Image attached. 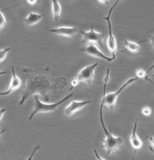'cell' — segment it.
<instances>
[{"label": "cell", "mask_w": 154, "mask_h": 160, "mask_svg": "<svg viewBox=\"0 0 154 160\" xmlns=\"http://www.w3.org/2000/svg\"><path fill=\"white\" fill-rule=\"evenodd\" d=\"M103 102H101L100 108V123L102 125L103 130H104V134H105V139L103 140L102 147L105 149L106 153L108 155H110L112 153L118 150L122 144H123V139L119 136H114L112 134L111 131L109 132L106 129L105 124L104 121V117H103Z\"/></svg>", "instance_id": "cell-1"}, {"label": "cell", "mask_w": 154, "mask_h": 160, "mask_svg": "<svg viewBox=\"0 0 154 160\" xmlns=\"http://www.w3.org/2000/svg\"><path fill=\"white\" fill-rule=\"evenodd\" d=\"M109 71H110V69L108 68L106 72V76H105V77H104V96H103L102 101H101V102H103V105H105L110 111H113L114 107H115V105H116L117 102V99H118V96H119V94H120L127 86H128L130 84H132L133 82L137 81V77H133V78L128 79L126 82L123 83V85L121 86L120 88H119L117 91H115V92H112V93L105 94L107 84H108V82H109Z\"/></svg>", "instance_id": "cell-2"}, {"label": "cell", "mask_w": 154, "mask_h": 160, "mask_svg": "<svg viewBox=\"0 0 154 160\" xmlns=\"http://www.w3.org/2000/svg\"><path fill=\"white\" fill-rule=\"evenodd\" d=\"M73 96V94H70L61 100H59L58 102L52 103V104H45L42 103L39 99V96L36 94L34 96V110L31 114V115L29 116V120H32V118L34 117V115L39 113H48V112H53L56 110H57V108L59 107V105H61L62 103H64L66 100H69Z\"/></svg>", "instance_id": "cell-3"}, {"label": "cell", "mask_w": 154, "mask_h": 160, "mask_svg": "<svg viewBox=\"0 0 154 160\" xmlns=\"http://www.w3.org/2000/svg\"><path fill=\"white\" fill-rule=\"evenodd\" d=\"M98 67V63H94L92 65H89L87 67H84L83 69L80 71L76 78L79 82L86 84L90 86L92 84V81L95 77V72L96 67Z\"/></svg>", "instance_id": "cell-4"}, {"label": "cell", "mask_w": 154, "mask_h": 160, "mask_svg": "<svg viewBox=\"0 0 154 160\" xmlns=\"http://www.w3.org/2000/svg\"><path fill=\"white\" fill-rule=\"evenodd\" d=\"M81 35H82V42L85 44H97L100 47L103 48L102 41L104 38V34L101 32L95 31L94 27L90 28V30L89 31H82L81 32Z\"/></svg>", "instance_id": "cell-5"}, {"label": "cell", "mask_w": 154, "mask_h": 160, "mask_svg": "<svg viewBox=\"0 0 154 160\" xmlns=\"http://www.w3.org/2000/svg\"><path fill=\"white\" fill-rule=\"evenodd\" d=\"M118 3H119V1H117V2L114 4V6L110 8V10L109 11V13H108V16H107V17L103 18V19L106 20L107 22H108L109 38H108V40H107V44H108L109 50L110 51V52L112 53L113 57H116L117 42H116V38H115V37L114 36L113 31H112V24H111V21H110V18H111V14H112V12H113V10H114V8H115V6H116Z\"/></svg>", "instance_id": "cell-6"}, {"label": "cell", "mask_w": 154, "mask_h": 160, "mask_svg": "<svg viewBox=\"0 0 154 160\" xmlns=\"http://www.w3.org/2000/svg\"><path fill=\"white\" fill-rule=\"evenodd\" d=\"M81 51L86 52L89 56H91V57H94V58H101V59L107 61L108 62H111L112 61H114L116 58V57H111L110 58V57L104 55V53L99 49L98 46H96L95 44H93V43L87 44Z\"/></svg>", "instance_id": "cell-7"}, {"label": "cell", "mask_w": 154, "mask_h": 160, "mask_svg": "<svg viewBox=\"0 0 154 160\" xmlns=\"http://www.w3.org/2000/svg\"><path fill=\"white\" fill-rule=\"evenodd\" d=\"M91 103H92V100H83V101H76V100H74L66 108L65 113H66V115L67 116L71 117V116L75 115L76 112L80 111L84 107H86V105H89V104H91Z\"/></svg>", "instance_id": "cell-8"}, {"label": "cell", "mask_w": 154, "mask_h": 160, "mask_svg": "<svg viewBox=\"0 0 154 160\" xmlns=\"http://www.w3.org/2000/svg\"><path fill=\"white\" fill-rule=\"evenodd\" d=\"M50 32L57 34L58 36L72 38L78 32V28L76 27H59V28H52Z\"/></svg>", "instance_id": "cell-9"}, {"label": "cell", "mask_w": 154, "mask_h": 160, "mask_svg": "<svg viewBox=\"0 0 154 160\" xmlns=\"http://www.w3.org/2000/svg\"><path fill=\"white\" fill-rule=\"evenodd\" d=\"M12 76L11 81H10L9 87H8V89H7L6 91H4V92H0V96H8V95L12 93L13 91L17 90V89L21 86L22 81L21 79L17 77V74H16L15 69L13 67H12Z\"/></svg>", "instance_id": "cell-10"}, {"label": "cell", "mask_w": 154, "mask_h": 160, "mask_svg": "<svg viewBox=\"0 0 154 160\" xmlns=\"http://www.w3.org/2000/svg\"><path fill=\"white\" fill-rule=\"evenodd\" d=\"M137 122L134 123V126H133V132L130 135V138H129V141H130V143L133 148L135 151L138 150L139 148H142V141L140 139V138L137 136Z\"/></svg>", "instance_id": "cell-11"}, {"label": "cell", "mask_w": 154, "mask_h": 160, "mask_svg": "<svg viewBox=\"0 0 154 160\" xmlns=\"http://www.w3.org/2000/svg\"><path fill=\"white\" fill-rule=\"evenodd\" d=\"M43 18H44L43 14H39V13H37V12H30L27 16L26 18L24 19V22L28 26H33L37 22H39Z\"/></svg>", "instance_id": "cell-12"}, {"label": "cell", "mask_w": 154, "mask_h": 160, "mask_svg": "<svg viewBox=\"0 0 154 160\" xmlns=\"http://www.w3.org/2000/svg\"><path fill=\"white\" fill-rule=\"evenodd\" d=\"M52 12L55 21L59 20L61 17V12H62V7L58 1H56V0L52 1Z\"/></svg>", "instance_id": "cell-13"}, {"label": "cell", "mask_w": 154, "mask_h": 160, "mask_svg": "<svg viewBox=\"0 0 154 160\" xmlns=\"http://www.w3.org/2000/svg\"><path fill=\"white\" fill-rule=\"evenodd\" d=\"M123 45H124L126 49L131 52L136 53L140 51L139 42H131V41L123 40Z\"/></svg>", "instance_id": "cell-14"}, {"label": "cell", "mask_w": 154, "mask_h": 160, "mask_svg": "<svg viewBox=\"0 0 154 160\" xmlns=\"http://www.w3.org/2000/svg\"><path fill=\"white\" fill-rule=\"evenodd\" d=\"M11 51V48H2V49H0V63L4 61V59L7 57V54L8 52Z\"/></svg>", "instance_id": "cell-15"}, {"label": "cell", "mask_w": 154, "mask_h": 160, "mask_svg": "<svg viewBox=\"0 0 154 160\" xmlns=\"http://www.w3.org/2000/svg\"><path fill=\"white\" fill-rule=\"evenodd\" d=\"M6 24H7L6 18H5L4 14L0 11V31L6 26Z\"/></svg>", "instance_id": "cell-16"}, {"label": "cell", "mask_w": 154, "mask_h": 160, "mask_svg": "<svg viewBox=\"0 0 154 160\" xmlns=\"http://www.w3.org/2000/svg\"><path fill=\"white\" fill-rule=\"evenodd\" d=\"M149 71L150 70H148L147 72H145V71H143L142 69L137 70V72H136V74H137V79H138V78H145V77L147 76Z\"/></svg>", "instance_id": "cell-17"}, {"label": "cell", "mask_w": 154, "mask_h": 160, "mask_svg": "<svg viewBox=\"0 0 154 160\" xmlns=\"http://www.w3.org/2000/svg\"><path fill=\"white\" fill-rule=\"evenodd\" d=\"M142 113L144 115H151V113H152V110H151V108L149 107H143L142 109Z\"/></svg>", "instance_id": "cell-18"}, {"label": "cell", "mask_w": 154, "mask_h": 160, "mask_svg": "<svg viewBox=\"0 0 154 160\" xmlns=\"http://www.w3.org/2000/svg\"><path fill=\"white\" fill-rule=\"evenodd\" d=\"M40 147H41V145H37L35 148H34L33 151H32V153H31V155L29 156V158H27V160H32V158H33V157H34V154H35L36 152H37V150L38 148H40Z\"/></svg>", "instance_id": "cell-19"}, {"label": "cell", "mask_w": 154, "mask_h": 160, "mask_svg": "<svg viewBox=\"0 0 154 160\" xmlns=\"http://www.w3.org/2000/svg\"><path fill=\"white\" fill-rule=\"evenodd\" d=\"M147 139H148V143L149 144L151 143V150L153 151V136H148L147 137Z\"/></svg>", "instance_id": "cell-20"}, {"label": "cell", "mask_w": 154, "mask_h": 160, "mask_svg": "<svg viewBox=\"0 0 154 160\" xmlns=\"http://www.w3.org/2000/svg\"><path fill=\"white\" fill-rule=\"evenodd\" d=\"M94 153H95V158H96V160H105L104 158H103L102 157H100V154L98 153L96 149H94Z\"/></svg>", "instance_id": "cell-21"}, {"label": "cell", "mask_w": 154, "mask_h": 160, "mask_svg": "<svg viewBox=\"0 0 154 160\" xmlns=\"http://www.w3.org/2000/svg\"><path fill=\"white\" fill-rule=\"evenodd\" d=\"M79 83H80V82H79V81L76 79V78H74V79H72V81H71V86H73V87H76V86H78Z\"/></svg>", "instance_id": "cell-22"}, {"label": "cell", "mask_w": 154, "mask_h": 160, "mask_svg": "<svg viewBox=\"0 0 154 160\" xmlns=\"http://www.w3.org/2000/svg\"><path fill=\"white\" fill-rule=\"evenodd\" d=\"M5 111H6V108H1L0 109V120H2V116L4 115Z\"/></svg>", "instance_id": "cell-23"}, {"label": "cell", "mask_w": 154, "mask_h": 160, "mask_svg": "<svg viewBox=\"0 0 154 160\" xmlns=\"http://www.w3.org/2000/svg\"><path fill=\"white\" fill-rule=\"evenodd\" d=\"M27 2H28L29 4H31V5H34L37 3V1L36 0H27Z\"/></svg>", "instance_id": "cell-24"}, {"label": "cell", "mask_w": 154, "mask_h": 160, "mask_svg": "<svg viewBox=\"0 0 154 160\" xmlns=\"http://www.w3.org/2000/svg\"><path fill=\"white\" fill-rule=\"evenodd\" d=\"M4 131H5V129H1V130H0V136H1V134H2Z\"/></svg>", "instance_id": "cell-25"}, {"label": "cell", "mask_w": 154, "mask_h": 160, "mask_svg": "<svg viewBox=\"0 0 154 160\" xmlns=\"http://www.w3.org/2000/svg\"><path fill=\"white\" fill-rule=\"evenodd\" d=\"M99 2H101V3H108V2H106V1H102V0H100Z\"/></svg>", "instance_id": "cell-26"}]
</instances>
